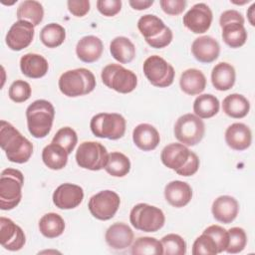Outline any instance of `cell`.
I'll use <instances>...</instances> for the list:
<instances>
[{
	"label": "cell",
	"instance_id": "obj_1",
	"mask_svg": "<svg viewBox=\"0 0 255 255\" xmlns=\"http://www.w3.org/2000/svg\"><path fill=\"white\" fill-rule=\"evenodd\" d=\"M0 145L11 162L25 163L33 154V144L10 123H0Z\"/></svg>",
	"mask_w": 255,
	"mask_h": 255
},
{
	"label": "cell",
	"instance_id": "obj_2",
	"mask_svg": "<svg viewBox=\"0 0 255 255\" xmlns=\"http://www.w3.org/2000/svg\"><path fill=\"white\" fill-rule=\"evenodd\" d=\"M161 162L174 170L178 175L190 176L199 168V158L183 143L172 142L163 147L160 153Z\"/></svg>",
	"mask_w": 255,
	"mask_h": 255
},
{
	"label": "cell",
	"instance_id": "obj_3",
	"mask_svg": "<svg viewBox=\"0 0 255 255\" xmlns=\"http://www.w3.org/2000/svg\"><path fill=\"white\" fill-rule=\"evenodd\" d=\"M55 118L54 106L46 100L33 102L26 110L27 127L32 136L43 138L52 129Z\"/></svg>",
	"mask_w": 255,
	"mask_h": 255
},
{
	"label": "cell",
	"instance_id": "obj_4",
	"mask_svg": "<svg viewBox=\"0 0 255 255\" xmlns=\"http://www.w3.org/2000/svg\"><path fill=\"white\" fill-rule=\"evenodd\" d=\"M58 86L62 94L76 98L92 93L96 88V78L90 70L78 68L64 72L59 78Z\"/></svg>",
	"mask_w": 255,
	"mask_h": 255
},
{
	"label": "cell",
	"instance_id": "obj_5",
	"mask_svg": "<svg viewBox=\"0 0 255 255\" xmlns=\"http://www.w3.org/2000/svg\"><path fill=\"white\" fill-rule=\"evenodd\" d=\"M24 185L23 173L15 168H6L0 175V208L11 210L22 199V187Z\"/></svg>",
	"mask_w": 255,
	"mask_h": 255
},
{
	"label": "cell",
	"instance_id": "obj_6",
	"mask_svg": "<svg viewBox=\"0 0 255 255\" xmlns=\"http://www.w3.org/2000/svg\"><path fill=\"white\" fill-rule=\"evenodd\" d=\"M244 18L237 10H226L219 18L222 29V39L230 48L242 47L247 41V31L244 27Z\"/></svg>",
	"mask_w": 255,
	"mask_h": 255
},
{
	"label": "cell",
	"instance_id": "obj_7",
	"mask_svg": "<svg viewBox=\"0 0 255 255\" xmlns=\"http://www.w3.org/2000/svg\"><path fill=\"white\" fill-rule=\"evenodd\" d=\"M126 127L125 118L117 113H100L95 115L90 122V128L94 135L113 140L125 135Z\"/></svg>",
	"mask_w": 255,
	"mask_h": 255
},
{
	"label": "cell",
	"instance_id": "obj_8",
	"mask_svg": "<svg viewBox=\"0 0 255 255\" xmlns=\"http://www.w3.org/2000/svg\"><path fill=\"white\" fill-rule=\"evenodd\" d=\"M131 225L143 232H156L163 227L165 216L162 210L147 203H138L129 213Z\"/></svg>",
	"mask_w": 255,
	"mask_h": 255
},
{
	"label": "cell",
	"instance_id": "obj_9",
	"mask_svg": "<svg viewBox=\"0 0 255 255\" xmlns=\"http://www.w3.org/2000/svg\"><path fill=\"white\" fill-rule=\"evenodd\" d=\"M101 77L104 85L121 94L131 93L137 85L136 75L120 64L107 65Z\"/></svg>",
	"mask_w": 255,
	"mask_h": 255
},
{
	"label": "cell",
	"instance_id": "obj_10",
	"mask_svg": "<svg viewBox=\"0 0 255 255\" xmlns=\"http://www.w3.org/2000/svg\"><path fill=\"white\" fill-rule=\"evenodd\" d=\"M173 132L180 143L186 146H193L202 140L205 133V125L197 116L185 114L177 119Z\"/></svg>",
	"mask_w": 255,
	"mask_h": 255
},
{
	"label": "cell",
	"instance_id": "obj_11",
	"mask_svg": "<svg viewBox=\"0 0 255 255\" xmlns=\"http://www.w3.org/2000/svg\"><path fill=\"white\" fill-rule=\"evenodd\" d=\"M143 74L148 82L157 88L169 87L174 80V69L158 55L149 56L142 66Z\"/></svg>",
	"mask_w": 255,
	"mask_h": 255
},
{
	"label": "cell",
	"instance_id": "obj_12",
	"mask_svg": "<svg viewBox=\"0 0 255 255\" xmlns=\"http://www.w3.org/2000/svg\"><path fill=\"white\" fill-rule=\"evenodd\" d=\"M107 148L98 141H84L76 151V161L82 168L89 170H101L108 161Z\"/></svg>",
	"mask_w": 255,
	"mask_h": 255
},
{
	"label": "cell",
	"instance_id": "obj_13",
	"mask_svg": "<svg viewBox=\"0 0 255 255\" xmlns=\"http://www.w3.org/2000/svg\"><path fill=\"white\" fill-rule=\"evenodd\" d=\"M121 204L118 193L112 190H103L93 195L88 203L91 214L99 220H110L117 213Z\"/></svg>",
	"mask_w": 255,
	"mask_h": 255
},
{
	"label": "cell",
	"instance_id": "obj_14",
	"mask_svg": "<svg viewBox=\"0 0 255 255\" xmlns=\"http://www.w3.org/2000/svg\"><path fill=\"white\" fill-rule=\"evenodd\" d=\"M212 11L205 3L194 4L183 16V25L194 34H203L211 26Z\"/></svg>",
	"mask_w": 255,
	"mask_h": 255
},
{
	"label": "cell",
	"instance_id": "obj_15",
	"mask_svg": "<svg viewBox=\"0 0 255 255\" xmlns=\"http://www.w3.org/2000/svg\"><path fill=\"white\" fill-rule=\"evenodd\" d=\"M35 35L34 26L27 21L18 20L6 34L5 42L13 51H21L27 48L33 41Z\"/></svg>",
	"mask_w": 255,
	"mask_h": 255
},
{
	"label": "cell",
	"instance_id": "obj_16",
	"mask_svg": "<svg viewBox=\"0 0 255 255\" xmlns=\"http://www.w3.org/2000/svg\"><path fill=\"white\" fill-rule=\"evenodd\" d=\"M26 236L20 226L11 219L2 216L0 218V243L9 251H18L23 248Z\"/></svg>",
	"mask_w": 255,
	"mask_h": 255
},
{
	"label": "cell",
	"instance_id": "obj_17",
	"mask_svg": "<svg viewBox=\"0 0 255 255\" xmlns=\"http://www.w3.org/2000/svg\"><path fill=\"white\" fill-rule=\"evenodd\" d=\"M83 199V188L73 183H63L53 193V203L60 209L76 208L82 203Z\"/></svg>",
	"mask_w": 255,
	"mask_h": 255
},
{
	"label": "cell",
	"instance_id": "obj_18",
	"mask_svg": "<svg viewBox=\"0 0 255 255\" xmlns=\"http://www.w3.org/2000/svg\"><path fill=\"white\" fill-rule=\"evenodd\" d=\"M133 231L123 222L112 224L106 231L105 239L107 244L115 250H124L129 247L133 241Z\"/></svg>",
	"mask_w": 255,
	"mask_h": 255
},
{
	"label": "cell",
	"instance_id": "obj_19",
	"mask_svg": "<svg viewBox=\"0 0 255 255\" xmlns=\"http://www.w3.org/2000/svg\"><path fill=\"white\" fill-rule=\"evenodd\" d=\"M191 52L198 62L208 64L218 58L220 46L216 39L211 36H201L192 42Z\"/></svg>",
	"mask_w": 255,
	"mask_h": 255
},
{
	"label": "cell",
	"instance_id": "obj_20",
	"mask_svg": "<svg viewBox=\"0 0 255 255\" xmlns=\"http://www.w3.org/2000/svg\"><path fill=\"white\" fill-rule=\"evenodd\" d=\"M213 217L221 223L229 224L235 220L239 212L238 201L230 195L217 197L211 206Z\"/></svg>",
	"mask_w": 255,
	"mask_h": 255
},
{
	"label": "cell",
	"instance_id": "obj_21",
	"mask_svg": "<svg viewBox=\"0 0 255 255\" xmlns=\"http://www.w3.org/2000/svg\"><path fill=\"white\" fill-rule=\"evenodd\" d=\"M225 141L234 150H245L251 145V129L245 124L234 123L225 130Z\"/></svg>",
	"mask_w": 255,
	"mask_h": 255
},
{
	"label": "cell",
	"instance_id": "obj_22",
	"mask_svg": "<svg viewBox=\"0 0 255 255\" xmlns=\"http://www.w3.org/2000/svg\"><path fill=\"white\" fill-rule=\"evenodd\" d=\"M164 197L171 206L180 208L190 202L192 198V188L187 182L173 180L165 185Z\"/></svg>",
	"mask_w": 255,
	"mask_h": 255
},
{
	"label": "cell",
	"instance_id": "obj_23",
	"mask_svg": "<svg viewBox=\"0 0 255 255\" xmlns=\"http://www.w3.org/2000/svg\"><path fill=\"white\" fill-rule=\"evenodd\" d=\"M104 51V45L99 37L89 35L81 38L76 46L77 57L84 63L98 61Z\"/></svg>",
	"mask_w": 255,
	"mask_h": 255
},
{
	"label": "cell",
	"instance_id": "obj_24",
	"mask_svg": "<svg viewBox=\"0 0 255 255\" xmlns=\"http://www.w3.org/2000/svg\"><path fill=\"white\" fill-rule=\"evenodd\" d=\"M132 140L139 149L150 151L155 149L158 145L160 135L153 126L149 124H139L133 128Z\"/></svg>",
	"mask_w": 255,
	"mask_h": 255
},
{
	"label": "cell",
	"instance_id": "obj_25",
	"mask_svg": "<svg viewBox=\"0 0 255 255\" xmlns=\"http://www.w3.org/2000/svg\"><path fill=\"white\" fill-rule=\"evenodd\" d=\"M20 69L23 75L31 79H40L44 77L48 70V61L41 55L28 53L20 59Z\"/></svg>",
	"mask_w": 255,
	"mask_h": 255
},
{
	"label": "cell",
	"instance_id": "obj_26",
	"mask_svg": "<svg viewBox=\"0 0 255 255\" xmlns=\"http://www.w3.org/2000/svg\"><path fill=\"white\" fill-rule=\"evenodd\" d=\"M179 86L181 91L186 95H199L206 88V78L197 69H187L180 76Z\"/></svg>",
	"mask_w": 255,
	"mask_h": 255
},
{
	"label": "cell",
	"instance_id": "obj_27",
	"mask_svg": "<svg viewBox=\"0 0 255 255\" xmlns=\"http://www.w3.org/2000/svg\"><path fill=\"white\" fill-rule=\"evenodd\" d=\"M236 73L231 64L220 62L215 65L211 72V82L218 91H228L235 84Z\"/></svg>",
	"mask_w": 255,
	"mask_h": 255
},
{
	"label": "cell",
	"instance_id": "obj_28",
	"mask_svg": "<svg viewBox=\"0 0 255 255\" xmlns=\"http://www.w3.org/2000/svg\"><path fill=\"white\" fill-rule=\"evenodd\" d=\"M110 52L114 59L121 64L130 63L135 57V47L133 43L124 36H119L112 40Z\"/></svg>",
	"mask_w": 255,
	"mask_h": 255
},
{
	"label": "cell",
	"instance_id": "obj_29",
	"mask_svg": "<svg viewBox=\"0 0 255 255\" xmlns=\"http://www.w3.org/2000/svg\"><path fill=\"white\" fill-rule=\"evenodd\" d=\"M222 110L230 118L242 119L249 113L250 103L243 95L231 94L224 98Z\"/></svg>",
	"mask_w": 255,
	"mask_h": 255
},
{
	"label": "cell",
	"instance_id": "obj_30",
	"mask_svg": "<svg viewBox=\"0 0 255 255\" xmlns=\"http://www.w3.org/2000/svg\"><path fill=\"white\" fill-rule=\"evenodd\" d=\"M68 152L59 144L50 143L42 150V160L44 164L53 170H60L67 165Z\"/></svg>",
	"mask_w": 255,
	"mask_h": 255
},
{
	"label": "cell",
	"instance_id": "obj_31",
	"mask_svg": "<svg viewBox=\"0 0 255 255\" xmlns=\"http://www.w3.org/2000/svg\"><path fill=\"white\" fill-rule=\"evenodd\" d=\"M219 100L211 94L199 95L193 102L194 115L200 119H210L219 112Z\"/></svg>",
	"mask_w": 255,
	"mask_h": 255
},
{
	"label": "cell",
	"instance_id": "obj_32",
	"mask_svg": "<svg viewBox=\"0 0 255 255\" xmlns=\"http://www.w3.org/2000/svg\"><path fill=\"white\" fill-rule=\"evenodd\" d=\"M16 16L18 20L30 22L35 27L43 21L44 9L40 2L35 0H26L21 2L18 6Z\"/></svg>",
	"mask_w": 255,
	"mask_h": 255
},
{
	"label": "cell",
	"instance_id": "obj_33",
	"mask_svg": "<svg viewBox=\"0 0 255 255\" xmlns=\"http://www.w3.org/2000/svg\"><path fill=\"white\" fill-rule=\"evenodd\" d=\"M39 230L47 238L59 237L65 230V221L58 213H46L39 221Z\"/></svg>",
	"mask_w": 255,
	"mask_h": 255
},
{
	"label": "cell",
	"instance_id": "obj_34",
	"mask_svg": "<svg viewBox=\"0 0 255 255\" xmlns=\"http://www.w3.org/2000/svg\"><path fill=\"white\" fill-rule=\"evenodd\" d=\"M105 170L112 176L124 177L130 170L129 158L120 151H113L108 155Z\"/></svg>",
	"mask_w": 255,
	"mask_h": 255
},
{
	"label": "cell",
	"instance_id": "obj_35",
	"mask_svg": "<svg viewBox=\"0 0 255 255\" xmlns=\"http://www.w3.org/2000/svg\"><path fill=\"white\" fill-rule=\"evenodd\" d=\"M165 27L163 21L152 14L143 15L137 21V28L145 40L156 38Z\"/></svg>",
	"mask_w": 255,
	"mask_h": 255
},
{
	"label": "cell",
	"instance_id": "obj_36",
	"mask_svg": "<svg viewBox=\"0 0 255 255\" xmlns=\"http://www.w3.org/2000/svg\"><path fill=\"white\" fill-rule=\"evenodd\" d=\"M66 39L65 28L58 23H50L44 26L40 32L41 42L48 48H56Z\"/></svg>",
	"mask_w": 255,
	"mask_h": 255
},
{
	"label": "cell",
	"instance_id": "obj_37",
	"mask_svg": "<svg viewBox=\"0 0 255 255\" xmlns=\"http://www.w3.org/2000/svg\"><path fill=\"white\" fill-rule=\"evenodd\" d=\"M130 252L133 255H161L163 254V248L161 242L157 239L143 236L133 242Z\"/></svg>",
	"mask_w": 255,
	"mask_h": 255
},
{
	"label": "cell",
	"instance_id": "obj_38",
	"mask_svg": "<svg viewBox=\"0 0 255 255\" xmlns=\"http://www.w3.org/2000/svg\"><path fill=\"white\" fill-rule=\"evenodd\" d=\"M160 242L165 255H184L186 253V242L178 234H167L161 238Z\"/></svg>",
	"mask_w": 255,
	"mask_h": 255
},
{
	"label": "cell",
	"instance_id": "obj_39",
	"mask_svg": "<svg viewBox=\"0 0 255 255\" xmlns=\"http://www.w3.org/2000/svg\"><path fill=\"white\" fill-rule=\"evenodd\" d=\"M78 142L77 132L70 127H64L60 128L52 139V143L61 145L70 154Z\"/></svg>",
	"mask_w": 255,
	"mask_h": 255
},
{
	"label": "cell",
	"instance_id": "obj_40",
	"mask_svg": "<svg viewBox=\"0 0 255 255\" xmlns=\"http://www.w3.org/2000/svg\"><path fill=\"white\" fill-rule=\"evenodd\" d=\"M228 236L229 240L225 251L229 254L242 252L247 244V235L245 230L241 227H232L228 230Z\"/></svg>",
	"mask_w": 255,
	"mask_h": 255
},
{
	"label": "cell",
	"instance_id": "obj_41",
	"mask_svg": "<svg viewBox=\"0 0 255 255\" xmlns=\"http://www.w3.org/2000/svg\"><path fill=\"white\" fill-rule=\"evenodd\" d=\"M191 252L193 255H215L218 253L217 246L213 238L203 232L193 242Z\"/></svg>",
	"mask_w": 255,
	"mask_h": 255
},
{
	"label": "cell",
	"instance_id": "obj_42",
	"mask_svg": "<svg viewBox=\"0 0 255 255\" xmlns=\"http://www.w3.org/2000/svg\"><path fill=\"white\" fill-rule=\"evenodd\" d=\"M31 93L32 90L29 83L23 80H16L9 87L8 96L15 103H23L29 100Z\"/></svg>",
	"mask_w": 255,
	"mask_h": 255
},
{
	"label": "cell",
	"instance_id": "obj_43",
	"mask_svg": "<svg viewBox=\"0 0 255 255\" xmlns=\"http://www.w3.org/2000/svg\"><path fill=\"white\" fill-rule=\"evenodd\" d=\"M203 233H206L213 238V240L216 243L218 253L225 251L229 240L228 230L219 225H210L204 229Z\"/></svg>",
	"mask_w": 255,
	"mask_h": 255
},
{
	"label": "cell",
	"instance_id": "obj_44",
	"mask_svg": "<svg viewBox=\"0 0 255 255\" xmlns=\"http://www.w3.org/2000/svg\"><path fill=\"white\" fill-rule=\"evenodd\" d=\"M97 8L99 12L107 17L117 15L122 9L121 0H99L97 1Z\"/></svg>",
	"mask_w": 255,
	"mask_h": 255
},
{
	"label": "cell",
	"instance_id": "obj_45",
	"mask_svg": "<svg viewBox=\"0 0 255 255\" xmlns=\"http://www.w3.org/2000/svg\"><path fill=\"white\" fill-rule=\"evenodd\" d=\"M159 4L164 13L176 16L184 11L187 2L185 0H160Z\"/></svg>",
	"mask_w": 255,
	"mask_h": 255
},
{
	"label": "cell",
	"instance_id": "obj_46",
	"mask_svg": "<svg viewBox=\"0 0 255 255\" xmlns=\"http://www.w3.org/2000/svg\"><path fill=\"white\" fill-rule=\"evenodd\" d=\"M173 38V34L170 28L165 27V29L161 32V34H159L156 38L153 39H148L145 40V42L151 47V48H155V49H161L164 48L166 46H168Z\"/></svg>",
	"mask_w": 255,
	"mask_h": 255
},
{
	"label": "cell",
	"instance_id": "obj_47",
	"mask_svg": "<svg viewBox=\"0 0 255 255\" xmlns=\"http://www.w3.org/2000/svg\"><path fill=\"white\" fill-rule=\"evenodd\" d=\"M68 10L76 17H83L90 11L89 0H69L67 2Z\"/></svg>",
	"mask_w": 255,
	"mask_h": 255
},
{
	"label": "cell",
	"instance_id": "obj_48",
	"mask_svg": "<svg viewBox=\"0 0 255 255\" xmlns=\"http://www.w3.org/2000/svg\"><path fill=\"white\" fill-rule=\"evenodd\" d=\"M153 0H129L128 4L134 9V10H145L149 8L153 4Z\"/></svg>",
	"mask_w": 255,
	"mask_h": 255
},
{
	"label": "cell",
	"instance_id": "obj_49",
	"mask_svg": "<svg viewBox=\"0 0 255 255\" xmlns=\"http://www.w3.org/2000/svg\"><path fill=\"white\" fill-rule=\"evenodd\" d=\"M254 10H255V3H253L248 11H247V18H248V21L249 23L251 24V26H255V21H254Z\"/></svg>",
	"mask_w": 255,
	"mask_h": 255
}]
</instances>
